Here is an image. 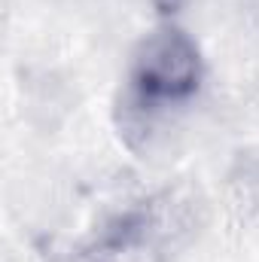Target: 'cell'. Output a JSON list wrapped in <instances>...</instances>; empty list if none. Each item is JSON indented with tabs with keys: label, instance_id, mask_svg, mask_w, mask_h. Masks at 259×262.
Wrapping results in <instances>:
<instances>
[{
	"label": "cell",
	"instance_id": "cell-1",
	"mask_svg": "<svg viewBox=\"0 0 259 262\" xmlns=\"http://www.w3.org/2000/svg\"><path fill=\"white\" fill-rule=\"evenodd\" d=\"M204 82V58L192 37L177 25H159L131 52L122 110L156 122L192 104Z\"/></svg>",
	"mask_w": 259,
	"mask_h": 262
}]
</instances>
